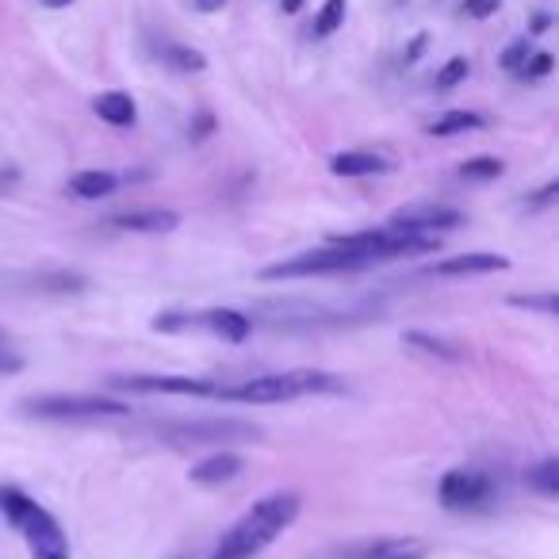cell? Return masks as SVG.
<instances>
[{
  "mask_svg": "<svg viewBox=\"0 0 559 559\" xmlns=\"http://www.w3.org/2000/svg\"><path fill=\"white\" fill-rule=\"evenodd\" d=\"M533 55V47H528V39H518V43H510V47L502 50V58H498V66L502 70H510V73H518L521 66H525V58Z\"/></svg>",
  "mask_w": 559,
  "mask_h": 559,
  "instance_id": "obj_28",
  "label": "cell"
},
{
  "mask_svg": "<svg viewBox=\"0 0 559 559\" xmlns=\"http://www.w3.org/2000/svg\"><path fill=\"white\" fill-rule=\"evenodd\" d=\"M479 127H487V119L475 116V111H444L441 119H433V123L426 127L433 139H452V134H467V131H479Z\"/></svg>",
  "mask_w": 559,
  "mask_h": 559,
  "instance_id": "obj_18",
  "label": "cell"
},
{
  "mask_svg": "<svg viewBox=\"0 0 559 559\" xmlns=\"http://www.w3.org/2000/svg\"><path fill=\"white\" fill-rule=\"evenodd\" d=\"M472 73V66H467V58H449V62L441 66V73L433 78V88L437 93H449V88H456L460 81Z\"/></svg>",
  "mask_w": 559,
  "mask_h": 559,
  "instance_id": "obj_24",
  "label": "cell"
},
{
  "mask_svg": "<svg viewBox=\"0 0 559 559\" xmlns=\"http://www.w3.org/2000/svg\"><path fill=\"white\" fill-rule=\"evenodd\" d=\"M498 9H502V0H464V12H467V16H475V20L495 16Z\"/></svg>",
  "mask_w": 559,
  "mask_h": 559,
  "instance_id": "obj_29",
  "label": "cell"
},
{
  "mask_svg": "<svg viewBox=\"0 0 559 559\" xmlns=\"http://www.w3.org/2000/svg\"><path fill=\"white\" fill-rule=\"evenodd\" d=\"M211 131H215V116H207V111H203V116H195V123L188 127V139L200 142V139H207Z\"/></svg>",
  "mask_w": 559,
  "mask_h": 559,
  "instance_id": "obj_31",
  "label": "cell"
},
{
  "mask_svg": "<svg viewBox=\"0 0 559 559\" xmlns=\"http://www.w3.org/2000/svg\"><path fill=\"white\" fill-rule=\"evenodd\" d=\"M0 345H9V337H4V334H0Z\"/></svg>",
  "mask_w": 559,
  "mask_h": 559,
  "instance_id": "obj_38",
  "label": "cell"
},
{
  "mask_svg": "<svg viewBox=\"0 0 559 559\" xmlns=\"http://www.w3.org/2000/svg\"><path fill=\"white\" fill-rule=\"evenodd\" d=\"M345 391V380L334 372H319V368H292V372H269L253 376L241 383H218L223 403H241V406H272V403H292L304 395H337Z\"/></svg>",
  "mask_w": 559,
  "mask_h": 559,
  "instance_id": "obj_2",
  "label": "cell"
},
{
  "mask_svg": "<svg viewBox=\"0 0 559 559\" xmlns=\"http://www.w3.org/2000/svg\"><path fill=\"white\" fill-rule=\"evenodd\" d=\"M456 173L460 180H498L506 173V162L502 157H467Z\"/></svg>",
  "mask_w": 559,
  "mask_h": 559,
  "instance_id": "obj_22",
  "label": "cell"
},
{
  "mask_svg": "<svg viewBox=\"0 0 559 559\" xmlns=\"http://www.w3.org/2000/svg\"><path fill=\"white\" fill-rule=\"evenodd\" d=\"M93 111L104 119V123L111 127H134V119H139V108H134V100L127 93H100L93 100Z\"/></svg>",
  "mask_w": 559,
  "mask_h": 559,
  "instance_id": "obj_16",
  "label": "cell"
},
{
  "mask_svg": "<svg viewBox=\"0 0 559 559\" xmlns=\"http://www.w3.org/2000/svg\"><path fill=\"white\" fill-rule=\"evenodd\" d=\"M464 223H467L464 211L444 207V203H414V207H399L388 215V226H395V230L433 234V238H441V234H449V230H460Z\"/></svg>",
  "mask_w": 559,
  "mask_h": 559,
  "instance_id": "obj_9",
  "label": "cell"
},
{
  "mask_svg": "<svg viewBox=\"0 0 559 559\" xmlns=\"http://www.w3.org/2000/svg\"><path fill=\"white\" fill-rule=\"evenodd\" d=\"M108 223L119 226V230H134V234H169L180 226V215L165 207H142V211H119Z\"/></svg>",
  "mask_w": 559,
  "mask_h": 559,
  "instance_id": "obj_10",
  "label": "cell"
},
{
  "mask_svg": "<svg viewBox=\"0 0 559 559\" xmlns=\"http://www.w3.org/2000/svg\"><path fill=\"white\" fill-rule=\"evenodd\" d=\"M403 345H411V349L426 353V357L460 360V349H456V345L441 342V337H433V334H421V330H411V334H403Z\"/></svg>",
  "mask_w": 559,
  "mask_h": 559,
  "instance_id": "obj_21",
  "label": "cell"
},
{
  "mask_svg": "<svg viewBox=\"0 0 559 559\" xmlns=\"http://www.w3.org/2000/svg\"><path fill=\"white\" fill-rule=\"evenodd\" d=\"M372 269L365 257L349 253V249H337L326 241V249H307L288 261H276L269 269H261V280H307V276H337V272H357Z\"/></svg>",
  "mask_w": 559,
  "mask_h": 559,
  "instance_id": "obj_6",
  "label": "cell"
},
{
  "mask_svg": "<svg viewBox=\"0 0 559 559\" xmlns=\"http://www.w3.org/2000/svg\"><path fill=\"white\" fill-rule=\"evenodd\" d=\"M200 326V314H177V311H165L154 319V330L157 334H185V330H195Z\"/></svg>",
  "mask_w": 559,
  "mask_h": 559,
  "instance_id": "obj_25",
  "label": "cell"
},
{
  "mask_svg": "<svg viewBox=\"0 0 559 559\" xmlns=\"http://www.w3.org/2000/svg\"><path fill=\"white\" fill-rule=\"evenodd\" d=\"M241 467H246V460H241L238 452H215V456L200 460V464L188 472V479H192L195 487H223V483L238 479Z\"/></svg>",
  "mask_w": 559,
  "mask_h": 559,
  "instance_id": "obj_13",
  "label": "cell"
},
{
  "mask_svg": "<svg viewBox=\"0 0 559 559\" xmlns=\"http://www.w3.org/2000/svg\"><path fill=\"white\" fill-rule=\"evenodd\" d=\"M510 269V257L502 253H460V257H444L437 261L433 276H483V272H502Z\"/></svg>",
  "mask_w": 559,
  "mask_h": 559,
  "instance_id": "obj_11",
  "label": "cell"
},
{
  "mask_svg": "<svg viewBox=\"0 0 559 559\" xmlns=\"http://www.w3.org/2000/svg\"><path fill=\"white\" fill-rule=\"evenodd\" d=\"M116 188H119V177L108 169H85L70 177V192L78 195V200H108Z\"/></svg>",
  "mask_w": 559,
  "mask_h": 559,
  "instance_id": "obj_15",
  "label": "cell"
},
{
  "mask_svg": "<svg viewBox=\"0 0 559 559\" xmlns=\"http://www.w3.org/2000/svg\"><path fill=\"white\" fill-rule=\"evenodd\" d=\"M551 66H556V58L540 50V55H528L525 58V66L518 70V78L521 81H540V78H548V73H551Z\"/></svg>",
  "mask_w": 559,
  "mask_h": 559,
  "instance_id": "obj_27",
  "label": "cell"
},
{
  "mask_svg": "<svg viewBox=\"0 0 559 559\" xmlns=\"http://www.w3.org/2000/svg\"><path fill=\"white\" fill-rule=\"evenodd\" d=\"M556 195H559V180H548V185L540 188V192H533V200H528V207H548V203H556Z\"/></svg>",
  "mask_w": 559,
  "mask_h": 559,
  "instance_id": "obj_30",
  "label": "cell"
},
{
  "mask_svg": "<svg viewBox=\"0 0 559 559\" xmlns=\"http://www.w3.org/2000/svg\"><path fill=\"white\" fill-rule=\"evenodd\" d=\"M111 391H139V395H200L215 399L218 380H203V376H111Z\"/></svg>",
  "mask_w": 559,
  "mask_h": 559,
  "instance_id": "obj_8",
  "label": "cell"
},
{
  "mask_svg": "<svg viewBox=\"0 0 559 559\" xmlns=\"http://www.w3.org/2000/svg\"><path fill=\"white\" fill-rule=\"evenodd\" d=\"M342 24H345V0H326L322 12H319V20H314V35L326 39V35H334Z\"/></svg>",
  "mask_w": 559,
  "mask_h": 559,
  "instance_id": "obj_23",
  "label": "cell"
},
{
  "mask_svg": "<svg viewBox=\"0 0 559 559\" xmlns=\"http://www.w3.org/2000/svg\"><path fill=\"white\" fill-rule=\"evenodd\" d=\"M510 304L521 307V311H540V314H548V319H556V311H559L556 292H544V296H513Z\"/></svg>",
  "mask_w": 559,
  "mask_h": 559,
  "instance_id": "obj_26",
  "label": "cell"
},
{
  "mask_svg": "<svg viewBox=\"0 0 559 559\" xmlns=\"http://www.w3.org/2000/svg\"><path fill=\"white\" fill-rule=\"evenodd\" d=\"M437 502L449 513H479L495 502V479L475 467H452L437 483Z\"/></svg>",
  "mask_w": 559,
  "mask_h": 559,
  "instance_id": "obj_7",
  "label": "cell"
},
{
  "mask_svg": "<svg viewBox=\"0 0 559 559\" xmlns=\"http://www.w3.org/2000/svg\"><path fill=\"white\" fill-rule=\"evenodd\" d=\"M150 433L177 449H195V444H226V441H261L264 429L253 421L234 418H200V421H157Z\"/></svg>",
  "mask_w": 559,
  "mask_h": 559,
  "instance_id": "obj_4",
  "label": "cell"
},
{
  "mask_svg": "<svg viewBox=\"0 0 559 559\" xmlns=\"http://www.w3.org/2000/svg\"><path fill=\"white\" fill-rule=\"evenodd\" d=\"M200 326L211 330V334L223 337V342H230V345H241L249 334H253V319L234 311V307H211V311H203Z\"/></svg>",
  "mask_w": 559,
  "mask_h": 559,
  "instance_id": "obj_12",
  "label": "cell"
},
{
  "mask_svg": "<svg viewBox=\"0 0 559 559\" xmlns=\"http://www.w3.org/2000/svg\"><path fill=\"white\" fill-rule=\"evenodd\" d=\"M157 55H162L165 66H173V70H180V73L207 70V58H203L200 50H192V47H180V43H162V47H157Z\"/></svg>",
  "mask_w": 559,
  "mask_h": 559,
  "instance_id": "obj_19",
  "label": "cell"
},
{
  "mask_svg": "<svg viewBox=\"0 0 559 559\" xmlns=\"http://www.w3.org/2000/svg\"><path fill=\"white\" fill-rule=\"evenodd\" d=\"M395 165L388 162L383 154H372V150H345V154L330 157V173L334 177H383Z\"/></svg>",
  "mask_w": 559,
  "mask_h": 559,
  "instance_id": "obj_14",
  "label": "cell"
},
{
  "mask_svg": "<svg viewBox=\"0 0 559 559\" xmlns=\"http://www.w3.org/2000/svg\"><path fill=\"white\" fill-rule=\"evenodd\" d=\"M421 50H426V35H418V39L411 43V50H406V55H403V62H418Z\"/></svg>",
  "mask_w": 559,
  "mask_h": 559,
  "instance_id": "obj_33",
  "label": "cell"
},
{
  "mask_svg": "<svg viewBox=\"0 0 559 559\" xmlns=\"http://www.w3.org/2000/svg\"><path fill=\"white\" fill-rule=\"evenodd\" d=\"M525 483L536 490V495L559 498V460H556V456H548V460H540L536 467H528Z\"/></svg>",
  "mask_w": 559,
  "mask_h": 559,
  "instance_id": "obj_20",
  "label": "cell"
},
{
  "mask_svg": "<svg viewBox=\"0 0 559 559\" xmlns=\"http://www.w3.org/2000/svg\"><path fill=\"white\" fill-rule=\"evenodd\" d=\"M280 9H284V12H299V9H304V0H280Z\"/></svg>",
  "mask_w": 559,
  "mask_h": 559,
  "instance_id": "obj_36",
  "label": "cell"
},
{
  "mask_svg": "<svg viewBox=\"0 0 559 559\" xmlns=\"http://www.w3.org/2000/svg\"><path fill=\"white\" fill-rule=\"evenodd\" d=\"M20 368H24V357H16L12 349L0 345V376H12V372H20Z\"/></svg>",
  "mask_w": 559,
  "mask_h": 559,
  "instance_id": "obj_32",
  "label": "cell"
},
{
  "mask_svg": "<svg viewBox=\"0 0 559 559\" xmlns=\"http://www.w3.org/2000/svg\"><path fill=\"white\" fill-rule=\"evenodd\" d=\"M223 4H226V0H195V9H200V12H218Z\"/></svg>",
  "mask_w": 559,
  "mask_h": 559,
  "instance_id": "obj_34",
  "label": "cell"
},
{
  "mask_svg": "<svg viewBox=\"0 0 559 559\" xmlns=\"http://www.w3.org/2000/svg\"><path fill=\"white\" fill-rule=\"evenodd\" d=\"M20 411L43 421H100V418H127L131 406L104 395H35L24 399Z\"/></svg>",
  "mask_w": 559,
  "mask_h": 559,
  "instance_id": "obj_5",
  "label": "cell"
},
{
  "mask_svg": "<svg viewBox=\"0 0 559 559\" xmlns=\"http://www.w3.org/2000/svg\"><path fill=\"white\" fill-rule=\"evenodd\" d=\"M548 24H551L548 16H536V20H533V35H544V32H548Z\"/></svg>",
  "mask_w": 559,
  "mask_h": 559,
  "instance_id": "obj_35",
  "label": "cell"
},
{
  "mask_svg": "<svg viewBox=\"0 0 559 559\" xmlns=\"http://www.w3.org/2000/svg\"><path fill=\"white\" fill-rule=\"evenodd\" d=\"M353 559H426V544L421 540H376V544H365Z\"/></svg>",
  "mask_w": 559,
  "mask_h": 559,
  "instance_id": "obj_17",
  "label": "cell"
},
{
  "mask_svg": "<svg viewBox=\"0 0 559 559\" xmlns=\"http://www.w3.org/2000/svg\"><path fill=\"white\" fill-rule=\"evenodd\" d=\"M0 518L24 536L32 559H70L73 556L58 518L50 510H43L27 490L0 487Z\"/></svg>",
  "mask_w": 559,
  "mask_h": 559,
  "instance_id": "obj_3",
  "label": "cell"
},
{
  "mask_svg": "<svg viewBox=\"0 0 559 559\" xmlns=\"http://www.w3.org/2000/svg\"><path fill=\"white\" fill-rule=\"evenodd\" d=\"M299 510H304V498L296 490H276V495H264L226 528V536L215 544L207 559H253L276 540L284 528L296 525Z\"/></svg>",
  "mask_w": 559,
  "mask_h": 559,
  "instance_id": "obj_1",
  "label": "cell"
},
{
  "mask_svg": "<svg viewBox=\"0 0 559 559\" xmlns=\"http://www.w3.org/2000/svg\"><path fill=\"white\" fill-rule=\"evenodd\" d=\"M47 9H66V4H73V0H43Z\"/></svg>",
  "mask_w": 559,
  "mask_h": 559,
  "instance_id": "obj_37",
  "label": "cell"
}]
</instances>
